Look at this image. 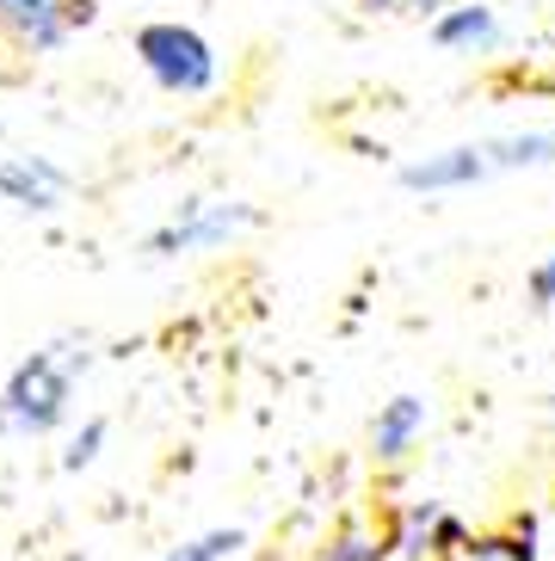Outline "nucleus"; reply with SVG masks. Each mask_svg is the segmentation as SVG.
<instances>
[{
  "mask_svg": "<svg viewBox=\"0 0 555 561\" xmlns=\"http://www.w3.org/2000/svg\"><path fill=\"white\" fill-rule=\"evenodd\" d=\"M543 167H555V130H500V136H475V142L414 154V161H401L395 185L420 192V198H444V192H475L488 180L543 173Z\"/></svg>",
  "mask_w": 555,
  "mask_h": 561,
  "instance_id": "f257e3e1",
  "label": "nucleus"
},
{
  "mask_svg": "<svg viewBox=\"0 0 555 561\" xmlns=\"http://www.w3.org/2000/svg\"><path fill=\"white\" fill-rule=\"evenodd\" d=\"M68 401H75V358L63 346H44L19 358L0 382V432L7 438H49L68 426Z\"/></svg>",
  "mask_w": 555,
  "mask_h": 561,
  "instance_id": "f03ea898",
  "label": "nucleus"
},
{
  "mask_svg": "<svg viewBox=\"0 0 555 561\" xmlns=\"http://www.w3.org/2000/svg\"><path fill=\"white\" fill-rule=\"evenodd\" d=\"M131 50L148 81L161 87V93H173V100H204L223 81L216 44L197 25H185V19H148V25H136Z\"/></svg>",
  "mask_w": 555,
  "mask_h": 561,
  "instance_id": "7ed1b4c3",
  "label": "nucleus"
},
{
  "mask_svg": "<svg viewBox=\"0 0 555 561\" xmlns=\"http://www.w3.org/2000/svg\"><path fill=\"white\" fill-rule=\"evenodd\" d=\"M241 229H253V204H180V216L173 222H161V229L143 241L148 260H180V253H204V248H223V241H235Z\"/></svg>",
  "mask_w": 555,
  "mask_h": 561,
  "instance_id": "20e7f679",
  "label": "nucleus"
},
{
  "mask_svg": "<svg viewBox=\"0 0 555 561\" xmlns=\"http://www.w3.org/2000/svg\"><path fill=\"white\" fill-rule=\"evenodd\" d=\"M99 19V0H0V32L13 37L25 56L63 50L75 32Z\"/></svg>",
  "mask_w": 555,
  "mask_h": 561,
  "instance_id": "39448f33",
  "label": "nucleus"
},
{
  "mask_svg": "<svg viewBox=\"0 0 555 561\" xmlns=\"http://www.w3.org/2000/svg\"><path fill=\"white\" fill-rule=\"evenodd\" d=\"M0 204L25 216H56L68 204V173L44 154H7L0 161Z\"/></svg>",
  "mask_w": 555,
  "mask_h": 561,
  "instance_id": "423d86ee",
  "label": "nucleus"
},
{
  "mask_svg": "<svg viewBox=\"0 0 555 561\" xmlns=\"http://www.w3.org/2000/svg\"><path fill=\"white\" fill-rule=\"evenodd\" d=\"M426 37H432L444 56H488V50H500L507 25H500V13H494L488 0H457V7H444V13L426 25Z\"/></svg>",
  "mask_w": 555,
  "mask_h": 561,
  "instance_id": "0eeeda50",
  "label": "nucleus"
},
{
  "mask_svg": "<svg viewBox=\"0 0 555 561\" xmlns=\"http://www.w3.org/2000/svg\"><path fill=\"white\" fill-rule=\"evenodd\" d=\"M426 420H432V408H426V396H389L383 408H376L371 420V450L376 462H401L414 445H420Z\"/></svg>",
  "mask_w": 555,
  "mask_h": 561,
  "instance_id": "6e6552de",
  "label": "nucleus"
},
{
  "mask_svg": "<svg viewBox=\"0 0 555 561\" xmlns=\"http://www.w3.org/2000/svg\"><path fill=\"white\" fill-rule=\"evenodd\" d=\"M247 549V530L241 525H216V530H197V537H185L180 549H167L161 561H235Z\"/></svg>",
  "mask_w": 555,
  "mask_h": 561,
  "instance_id": "1a4fd4ad",
  "label": "nucleus"
},
{
  "mask_svg": "<svg viewBox=\"0 0 555 561\" xmlns=\"http://www.w3.org/2000/svg\"><path fill=\"white\" fill-rule=\"evenodd\" d=\"M439 561H537V556L519 537H457Z\"/></svg>",
  "mask_w": 555,
  "mask_h": 561,
  "instance_id": "9d476101",
  "label": "nucleus"
},
{
  "mask_svg": "<svg viewBox=\"0 0 555 561\" xmlns=\"http://www.w3.org/2000/svg\"><path fill=\"white\" fill-rule=\"evenodd\" d=\"M105 432H112V420H105V413H87L81 432H75V438H68V450H63V469H68V476L93 469L99 450H105Z\"/></svg>",
  "mask_w": 555,
  "mask_h": 561,
  "instance_id": "9b49d317",
  "label": "nucleus"
},
{
  "mask_svg": "<svg viewBox=\"0 0 555 561\" xmlns=\"http://www.w3.org/2000/svg\"><path fill=\"white\" fill-rule=\"evenodd\" d=\"M364 13H389V19H426V25H432V19L444 13V7H457V0H359Z\"/></svg>",
  "mask_w": 555,
  "mask_h": 561,
  "instance_id": "f8f14e48",
  "label": "nucleus"
},
{
  "mask_svg": "<svg viewBox=\"0 0 555 561\" xmlns=\"http://www.w3.org/2000/svg\"><path fill=\"white\" fill-rule=\"evenodd\" d=\"M524 290H531V302H537V309H555V248L543 253L531 272H524Z\"/></svg>",
  "mask_w": 555,
  "mask_h": 561,
  "instance_id": "ddd939ff",
  "label": "nucleus"
}]
</instances>
